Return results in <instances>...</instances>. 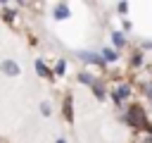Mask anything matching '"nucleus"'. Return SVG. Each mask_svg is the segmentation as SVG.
I'll return each instance as SVG.
<instances>
[{"instance_id":"nucleus-4","label":"nucleus","mask_w":152,"mask_h":143,"mask_svg":"<svg viewBox=\"0 0 152 143\" xmlns=\"http://www.w3.org/2000/svg\"><path fill=\"white\" fill-rule=\"evenodd\" d=\"M78 57H81V60H86V62H95V64H100V62H102V57H97V55H93V52H78Z\"/></svg>"},{"instance_id":"nucleus-5","label":"nucleus","mask_w":152,"mask_h":143,"mask_svg":"<svg viewBox=\"0 0 152 143\" xmlns=\"http://www.w3.org/2000/svg\"><path fill=\"white\" fill-rule=\"evenodd\" d=\"M128 93H131V88H128V86H119V88L114 91V100H124Z\"/></svg>"},{"instance_id":"nucleus-15","label":"nucleus","mask_w":152,"mask_h":143,"mask_svg":"<svg viewBox=\"0 0 152 143\" xmlns=\"http://www.w3.org/2000/svg\"><path fill=\"white\" fill-rule=\"evenodd\" d=\"M150 100H152V93H150Z\"/></svg>"},{"instance_id":"nucleus-11","label":"nucleus","mask_w":152,"mask_h":143,"mask_svg":"<svg viewBox=\"0 0 152 143\" xmlns=\"http://www.w3.org/2000/svg\"><path fill=\"white\" fill-rule=\"evenodd\" d=\"M78 79H81V81H83V83H90V86H93V79H90V76H88V74H81V76H78Z\"/></svg>"},{"instance_id":"nucleus-14","label":"nucleus","mask_w":152,"mask_h":143,"mask_svg":"<svg viewBox=\"0 0 152 143\" xmlns=\"http://www.w3.org/2000/svg\"><path fill=\"white\" fill-rule=\"evenodd\" d=\"M57 143H64V141H62V138H59V141H57Z\"/></svg>"},{"instance_id":"nucleus-1","label":"nucleus","mask_w":152,"mask_h":143,"mask_svg":"<svg viewBox=\"0 0 152 143\" xmlns=\"http://www.w3.org/2000/svg\"><path fill=\"white\" fill-rule=\"evenodd\" d=\"M128 122H131L133 126H138V129H147V131H152V126L147 124V119H145V112H142V107H140V105H133V107H128Z\"/></svg>"},{"instance_id":"nucleus-13","label":"nucleus","mask_w":152,"mask_h":143,"mask_svg":"<svg viewBox=\"0 0 152 143\" xmlns=\"http://www.w3.org/2000/svg\"><path fill=\"white\" fill-rule=\"evenodd\" d=\"M62 72H64V62L59 60V62H57V74H62Z\"/></svg>"},{"instance_id":"nucleus-3","label":"nucleus","mask_w":152,"mask_h":143,"mask_svg":"<svg viewBox=\"0 0 152 143\" xmlns=\"http://www.w3.org/2000/svg\"><path fill=\"white\" fill-rule=\"evenodd\" d=\"M55 17H57V19H64V17H69V7H66L64 2H62V5H57V7H55Z\"/></svg>"},{"instance_id":"nucleus-8","label":"nucleus","mask_w":152,"mask_h":143,"mask_svg":"<svg viewBox=\"0 0 152 143\" xmlns=\"http://www.w3.org/2000/svg\"><path fill=\"white\" fill-rule=\"evenodd\" d=\"M102 55H104V60H107V62H112V60H116V52H114V50H104Z\"/></svg>"},{"instance_id":"nucleus-6","label":"nucleus","mask_w":152,"mask_h":143,"mask_svg":"<svg viewBox=\"0 0 152 143\" xmlns=\"http://www.w3.org/2000/svg\"><path fill=\"white\" fill-rule=\"evenodd\" d=\"M64 117H66V119H74V112H71V98L64 100Z\"/></svg>"},{"instance_id":"nucleus-10","label":"nucleus","mask_w":152,"mask_h":143,"mask_svg":"<svg viewBox=\"0 0 152 143\" xmlns=\"http://www.w3.org/2000/svg\"><path fill=\"white\" fill-rule=\"evenodd\" d=\"M112 38H114V43H116V45H124V38H121V33H114Z\"/></svg>"},{"instance_id":"nucleus-9","label":"nucleus","mask_w":152,"mask_h":143,"mask_svg":"<svg viewBox=\"0 0 152 143\" xmlns=\"http://www.w3.org/2000/svg\"><path fill=\"white\" fill-rule=\"evenodd\" d=\"M93 91H95V95H97V98H104V93H102V86H100V83H95V81H93Z\"/></svg>"},{"instance_id":"nucleus-7","label":"nucleus","mask_w":152,"mask_h":143,"mask_svg":"<svg viewBox=\"0 0 152 143\" xmlns=\"http://www.w3.org/2000/svg\"><path fill=\"white\" fill-rule=\"evenodd\" d=\"M36 69H38V74H40V76H50V72L45 69V64H43V62H36Z\"/></svg>"},{"instance_id":"nucleus-12","label":"nucleus","mask_w":152,"mask_h":143,"mask_svg":"<svg viewBox=\"0 0 152 143\" xmlns=\"http://www.w3.org/2000/svg\"><path fill=\"white\" fill-rule=\"evenodd\" d=\"M40 110H43V114H50V105H48V102H43V105H40Z\"/></svg>"},{"instance_id":"nucleus-2","label":"nucleus","mask_w":152,"mask_h":143,"mask_svg":"<svg viewBox=\"0 0 152 143\" xmlns=\"http://www.w3.org/2000/svg\"><path fill=\"white\" fill-rule=\"evenodd\" d=\"M0 69H2L5 74H10V76L19 74V64H14V62H10V60H7V62H2V64H0Z\"/></svg>"}]
</instances>
